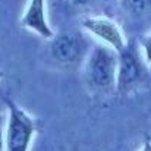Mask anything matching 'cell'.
Listing matches in <instances>:
<instances>
[{
    "label": "cell",
    "instance_id": "30bf717a",
    "mask_svg": "<svg viewBox=\"0 0 151 151\" xmlns=\"http://www.w3.org/2000/svg\"><path fill=\"white\" fill-rule=\"evenodd\" d=\"M139 151H151V142L150 141H147V142H144V145H142V148Z\"/></svg>",
    "mask_w": 151,
    "mask_h": 151
},
{
    "label": "cell",
    "instance_id": "6da1fadb",
    "mask_svg": "<svg viewBox=\"0 0 151 151\" xmlns=\"http://www.w3.org/2000/svg\"><path fill=\"white\" fill-rule=\"evenodd\" d=\"M9 116L3 138L4 151H28L37 132V120L12 100H4Z\"/></svg>",
    "mask_w": 151,
    "mask_h": 151
},
{
    "label": "cell",
    "instance_id": "ba28073f",
    "mask_svg": "<svg viewBox=\"0 0 151 151\" xmlns=\"http://www.w3.org/2000/svg\"><path fill=\"white\" fill-rule=\"evenodd\" d=\"M141 49H142L145 60L151 65V37H144L141 40Z\"/></svg>",
    "mask_w": 151,
    "mask_h": 151
},
{
    "label": "cell",
    "instance_id": "5b68a950",
    "mask_svg": "<svg viewBox=\"0 0 151 151\" xmlns=\"http://www.w3.org/2000/svg\"><path fill=\"white\" fill-rule=\"evenodd\" d=\"M82 25L87 31H90L91 34L99 37L101 41H104L110 49H113L117 53L126 44L123 34H122L120 28L117 27V24L107 18H87V19H84Z\"/></svg>",
    "mask_w": 151,
    "mask_h": 151
},
{
    "label": "cell",
    "instance_id": "277c9868",
    "mask_svg": "<svg viewBox=\"0 0 151 151\" xmlns=\"http://www.w3.org/2000/svg\"><path fill=\"white\" fill-rule=\"evenodd\" d=\"M85 50V41L82 37L70 32L59 34L51 38V57L62 65H75L79 62Z\"/></svg>",
    "mask_w": 151,
    "mask_h": 151
},
{
    "label": "cell",
    "instance_id": "52a82bcc",
    "mask_svg": "<svg viewBox=\"0 0 151 151\" xmlns=\"http://www.w3.org/2000/svg\"><path fill=\"white\" fill-rule=\"evenodd\" d=\"M122 7L132 16H141L150 6L151 0H120Z\"/></svg>",
    "mask_w": 151,
    "mask_h": 151
},
{
    "label": "cell",
    "instance_id": "9c48e42d",
    "mask_svg": "<svg viewBox=\"0 0 151 151\" xmlns=\"http://www.w3.org/2000/svg\"><path fill=\"white\" fill-rule=\"evenodd\" d=\"M91 1H94V0H73V3L78 6H85V4H90Z\"/></svg>",
    "mask_w": 151,
    "mask_h": 151
},
{
    "label": "cell",
    "instance_id": "8fae6325",
    "mask_svg": "<svg viewBox=\"0 0 151 151\" xmlns=\"http://www.w3.org/2000/svg\"><path fill=\"white\" fill-rule=\"evenodd\" d=\"M1 147H3V135L0 132V151H1Z\"/></svg>",
    "mask_w": 151,
    "mask_h": 151
},
{
    "label": "cell",
    "instance_id": "8992f818",
    "mask_svg": "<svg viewBox=\"0 0 151 151\" xmlns=\"http://www.w3.org/2000/svg\"><path fill=\"white\" fill-rule=\"evenodd\" d=\"M21 25L37 32L43 38L54 37L46 18V0H29L28 7L21 19Z\"/></svg>",
    "mask_w": 151,
    "mask_h": 151
},
{
    "label": "cell",
    "instance_id": "7a4b0ae2",
    "mask_svg": "<svg viewBox=\"0 0 151 151\" xmlns=\"http://www.w3.org/2000/svg\"><path fill=\"white\" fill-rule=\"evenodd\" d=\"M117 54L106 44L96 46L87 62L88 81L100 90H110L116 84Z\"/></svg>",
    "mask_w": 151,
    "mask_h": 151
},
{
    "label": "cell",
    "instance_id": "3957f363",
    "mask_svg": "<svg viewBox=\"0 0 151 151\" xmlns=\"http://www.w3.org/2000/svg\"><path fill=\"white\" fill-rule=\"evenodd\" d=\"M145 78V69L135 43L131 41L117 53V69H116V88L119 93L126 94Z\"/></svg>",
    "mask_w": 151,
    "mask_h": 151
},
{
    "label": "cell",
    "instance_id": "7c38bea8",
    "mask_svg": "<svg viewBox=\"0 0 151 151\" xmlns=\"http://www.w3.org/2000/svg\"><path fill=\"white\" fill-rule=\"evenodd\" d=\"M3 76H4V73H3V72H1V70H0V79H1V78H3Z\"/></svg>",
    "mask_w": 151,
    "mask_h": 151
}]
</instances>
